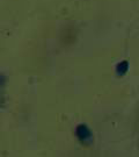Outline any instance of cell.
<instances>
[{"mask_svg": "<svg viewBox=\"0 0 139 157\" xmlns=\"http://www.w3.org/2000/svg\"><path fill=\"white\" fill-rule=\"evenodd\" d=\"M129 70V63L128 61H123V62L118 63L116 67V73L118 75V76H124L125 73L128 72Z\"/></svg>", "mask_w": 139, "mask_h": 157, "instance_id": "2", "label": "cell"}, {"mask_svg": "<svg viewBox=\"0 0 139 157\" xmlns=\"http://www.w3.org/2000/svg\"><path fill=\"white\" fill-rule=\"evenodd\" d=\"M77 135H78L79 139L86 144L93 142V134L86 124H79L77 127Z\"/></svg>", "mask_w": 139, "mask_h": 157, "instance_id": "1", "label": "cell"}]
</instances>
